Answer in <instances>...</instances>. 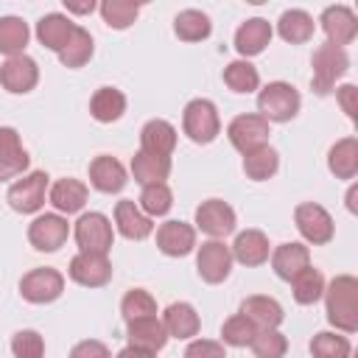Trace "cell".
<instances>
[{"mask_svg":"<svg viewBox=\"0 0 358 358\" xmlns=\"http://www.w3.org/2000/svg\"><path fill=\"white\" fill-rule=\"evenodd\" d=\"M255 333H257V327H255L243 313H232V316L224 322V327H221V344L246 347V344H252Z\"/></svg>","mask_w":358,"mask_h":358,"instance_id":"7bdbcfd3","label":"cell"},{"mask_svg":"<svg viewBox=\"0 0 358 358\" xmlns=\"http://www.w3.org/2000/svg\"><path fill=\"white\" fill-rule=\"evenodd\" d=\"M31 39V28L22 17H0V53L6 56H20L25 53V45Z\"/></svg>","mask_w":358,"mask_h":358,"instance_id":"836d02e7","label":"cell"},{"mask_svg":"<svg viewBox=\"0 0 358 358\" xmlns=\"http://www.w3.org/2000/svg\"><path fill=\"white\" fill-rule=\"evenodd\" d=\"M64 291V277L62 271L50 268V266H42V268H31L22 280H20V294L25 302H34V305H48L53 299H59Z\"/></svg>","mask_w":358,"mask_h":358,"instance_id":"ba28073f","label":"cell"},{"mask_svg":"<svg viewBox=\"0 0 358 358\" xmlns=\"http://www.w3.org/2000/svg\"><path fill=\"white\" fill-rule=\"evenodd\" d=\"M70 358H112L109 355V347L98 338H84L78 341L73 350H70Z\"/></svg>","mask_w":358,"mask_h":358,"instance_id":"7dc6e473","label":"cell"},{"mask_svg":"<svg viewBox=\"0 0 358 358\" xmlns=\"http://www.w3.org/2000/svg\"><path fill=\"white\" fill-rule=\"evenodd\" d=\"M67 235H70V224L59 213H42L28 227V241H31V246L36 252H56V249H62Z\"/></svg>","mask_w":358,"mask_h":358,"instance_id":"30bf717a","label":"cell"},{"mask_svg":"<svg viewBox=\"0 0 358 358\" xmlns=\"http://www.w3.org/2000/svg\"><path fill=\"white\" fill-rule=\"evenodd\" d=\"M271 22L263 20V17H252L246 22H241V28L235 31V50L249 59V56H257L266 50V45L271 42Z\"/></svg>","mask_w":358,"mask_h":358,"instance_id":"44dd1931","label":"cell"},{"mask_svg":"<svg viewBox=\"0 0 358 358\" xmlns=\"http://www.w3.org/2000/svg\"><path fill=\"white\" fill-rule=\"evenodd\" d=\"M120 313H123L126 322L143 319V316H157V302L145 288H131L120 299Z\"/></svg>","mask_w":358,"mask_h":358,"instance_id":"b9f144b4","label":"cell"},{"mask_svg":"<svg viewBox=\"0 0 358 358\" xmlns=\"http://www.w3.org/2000/svg\"><path fill=\"white\" fill-rule=\"evenodd\" d=\"M235 224H238L235 210L221 199H207V201H201L196 207V227L204 235L215 238V241H221L229 232H235Z\"/></svg>","mask_w":358,"mask_h":358,"instance_id":"4fadbf2b","label":"cell"},{"mask_svg":"<svg viewBox=\"0 0 358 358\" xmlns=\"http://www.w3.org/2000/svg\"><path fill=\"white\" fill-rule=\"evenodd\" d=\"M90 185L101 193H120L126 187V168L112 154H98L90 162Z\"/></svg>","mask_w":358,"mask_h":358,"instance_id":"ac0fdd59","label":"cell"},{"mask_svg":"<svg viewBox=\"0 0 358 358\" xmlns=\"http://www.w3.org/2000/svg\"><path fill=\"white\" fill-rule=\"evenodd\" d=\"M115 227L129 241H143V238H148L154 232L151 218L131 199H123V201L115 204Z\"/></svg>","mask_w":358,"mask_h":358,"instance_id":"7402d4cb","label":"cell"},{"mask_svg":"<svg viewBox=\"0 0 358 358\" xmlns=\"http://www.w3.org/2000/svg\"><path fill=\"white\" fill-rule=\"evenodd\" d=\"M355 196H358V187L352 185V187L347 190V210H350V213H355V210H358V207H355Z\"/></svg>","mask_w":358,"mask_h":358,"instance_id":"816d5d0a","label":"cell"},{"mask_svg":"<svg viewBox=\"0 0 358 358\" xmlns=\"http://www.w3.org/2000/svg\"><path fill=\"white\" fill-rule=\"evenodd\" d=\"M310 64H313L310 87H313L319 95H327V92L336 87V81L350 70V56H347L344 48H336V45H327V42H324V45H319V48L313 50Z\"/></svg>","mask_w":358,"mask_h":358,"instance_id":"3957f363","label":"cell"},{"mask_svg":"<svg viewBox=\"0 0 358 358\" xmlns=\"http://www.w3.org/2000/svg\"><path fill=\"white\" fill-rule=\"evenodd\" d=\"M185 358H227V350L221 341L213 338H193L185 350Z\"/></svg>","mask_w":358,"mask_h":358,"instance_id":"bcb514c9","label":"cell"},{"mask_svg":"<svg viewBox=\"0 0 358 358\" xmlns=\"http://www.w3.org/2000/svg\"><path fill=\"white\" fill-rule=\"evenodd\" d=\"M45 193H48V173L45 171H31L22 179L11 182L6 199H8L11 210H17L22 215H31V213H39L42 210Z\"/></svg>","mask_w":358,"mask_h":358,"instance_id":"52a82bcc","label":"cell"},{"mask_svg":"<svg viewBox=\"0 0 358 358\" xmlns=\"http://www.w3.org/2000/svg\"><path fill=\"white\" fill-rule=\"evenodd\" d=\"M299 103H302V98H299V92H296L294 84H288V81H271L257 95V115L266 117L268 123H285V120L296 117Z\"/></svg>","mask_w":358,"mask_h":358,"instance_id":"7a4b0ae2","label":"cell"},{"mask_svg":"<svg viewBox=\"0 0 358 358\" xmlns=\"http://www.w3.org/2000/svg\"><path fill=\"white\" fill-rule=\"evenodd\" d=\"M67 274L73 282L84 285V288H101L112 280V263L106 255H95V252H78L70 266Z\"/></svg>","mask_w":358,"mask_h":358,"instance_id":"5bb4252c","label":"cell"},{"mask_svg":"<svg viewBox=\"0 0 358 358\" xmlns=\"http://www.w3.org/2000/svg\"><path fill=\"white\" fill-rule=\"evenodd\" d=\"M137 14H140V3H131V0H103L101 3V17L115 31L129 28L137 20Z\"/></svg>","mask_w":358,"mask_h":358,"instance_id":"ab89813d","label":"cell"},{"mask_svg":"<svg viewBox=\"0 0 358 358\" xmlns=\"http://www.w3.org/2000/svg\"><path fill=\"white\" fill-rule=\"evenodd\" d=\"M28 151L11 126H0V182H8L14 176H22L28 171Z\"/></svg>","mask_w":358,"mask_h":358,"instance_id":"2e32d148","label":"cell"},{"mask_svg":"<svg viewBox=\"0 0 358 358\" xmlns=\"http://www.w3.org/2000/svg\"><path fill=\"white\" fill-rule=\"evenodd\" d=\"M171 204H173V193H171V187H168L165 182H159V185H145L143 193H140V201H137V207H140L148 218L165 215V213L171 210Z\"/></svg>","mask_w":358,"mask_h":358,"instance_id":"60d3db41","label":"cell"},{"mask_svg":"<svg viewBox=\"0 0 358 358\" xmlns=\"http://www.w3.org/2000/svg\"><path fill=\"white\" fill-rule=\"evenodd\" d=\"M277 168H280V157H277V151L268 143L260 145V148H255V151H249V154H243V173L252 182L271 179L277 173Z\"/></svg>","mask_w":358,"mask_h":358,"instance_id":"e575fe53","label":"cell"},{"mask_svg":"<svg viewBox=\"0 0 358 358\" xmlns=\"http://www.w3.org/2000/svg\"><path fill=\"white\" fill-rule=\"evenodd\" d=\"M39 84V67L31 56H8L0 64V87L11 95H25Z\"/></svg>","mask_w":358,"mask_h":358,"instance_id":"8fae6325","label":"cell"},{"mask_svg":"<svg viewBox=\"0 0 358 358\" xmlns=\"http://www.w3.org/2000/svg\"><path fill=\"white\" fill-rule=\"evenodd\" d=\"M241 313H243L257 330H277L280 322L285 319L282 305H280L274 296H263V294L246 296V299L241 302Z\"/></svg>","mask_w":358,"mask_h":358,"instance_id":"ffe728a7","label":"cell"},{"mask_svg":"<svg viewBox=\"0 0 358 358\" xmlns=\"http://www.w3.org/2000/svg\"><path fill=\"white\" fill-rule=\"evenodd\" d=\"M313 28H316L313 17H310L308 11H302V8H288V11H282L280 20H277V34H280L285 42H291V45L308 42V39L313 36Z\"/></svg>","mask_w":358,"mask_h":358,"instance_id":"1f68e13d","label":"cell"},{"mask_svg":"<svg viewBox=\"0 0 358 358\" xmlns=\"http://www.w3.org/2000/svg\"><path fill=\"white\" fill-rule=\"evenodd\" d=\"M87 193H90V190H87V185H84L81 179L64 176V179L53 182L48 199H50V204L56 207L59 215H73V213L84 210V204H87Z\"/></svg>","mask_w":358,"mask_h":358,"instance_id":"d4e9b609","label":"cell"},{"mask_svg":"<svg viewBox=\"0 0 358 358\" xmlns=\"http://www.w3.org/2000/svg\"><path fill=\"white\" fill-rule=\"evenodd\" d=\"M324 310L327 322L338 333H355L358 330V280L352 274H338L324 285Z\"/></svg>","mask_w":358,"mask_h":358,"instance_id":"6da1fadb","label":"cell"},{"mask_svg":"<svg viewBox=\"0 0 358 358\" xmlns=\"http://www.w3.org/2000/svg\"><path fill=\"white\" fill-rule=\"evenodd\" d=\"M73 31H76V22L70 17H64V14H59V11H50V14H45L36 22V39L48 50H56V53L67 45V39L73 36Z\"/></svg>","mask_w":358,"mask_h":358,"instance_id":"83f0119b","label":"cell"},{"mask_svg":"<svg viewBox=\"0 0 358 358\" xmlns=\"http://www.w3.org/2000/svg\"><path fill=\"white\" fill-rule=\"evenodd\" d=\"M350 338L344 333L322 330L310 338V355L313 358H350Z\"/></svg>","mask_w":358,"mask_h":358,"instance_id":"f35d334b","label":"cell"},{"mask_svg":"<svg viewBox=\"0 0 358 358\" xmlns=\"http://www.w3.org/2000/svg\"><path fill=\"white\" fill-rule=\"evenodd\" d=\"M92 36H90V31L87 28H81V25H76V31H73V36L67 39V45L59 50V62L64 64V67H84L90 59H92Z\"/></svg>","mask_w":358,"mask_h":358,"instance_id":"8d00e7d4","label":"cell"},{"mask_svg":"<svg viewBox=\"0 0 358 358\" xmlns=\"http://www.w3.org/2000/svg\"><path fill=\"white\" fill-rule=\"evenodd\" d=\"M126 333H129L131 347H140V350H148V352H159L168 341V330H165L159 316L131 319V322H126Z\"/></svg>","mask_w":358,"mask_h":358,"instance_id":"d6986e66","label":"cell"},{"mask_svg":"<svg viewBox=\"0 0 358 358\" xmlns=\"http://www.w3.org/2000/svg\"><path fill=\"white\" fill-rule=\"evenodd\" d=\"M11 352H14V358H42L45 338L36 330H17L11 336Z\"/></svg>","mask_w":358,"mask_h":358,"instance_id":"f6af8a7d","label":"cell"},{"mask_svg":"<svg viewBox=\"0 0 358 358\" xmlns=\"http://www.w3.org/2000/svg\"><path fill=\"white\" fill-rule=\"evenodd\" d=\"M322 31L327 36V45L344 48L358 36V17L350 6H327L322 11Z\"/></svg>","mask_w":358,"mask_h":358,"instance_id":"9a60e30c","label":"cell"},{"mask_svg":"<svg viewBox=\"0 0 358 358\" xmlns=\"http://www.w3.org/2000/svg\"><path fill=\"white\" fill-rule=\"evenodd\" d=\"M173 148H176V129L168 120L154 117L140 129V151H148L157 157H171Z\"/></svg>","mask_w":358,"mask_h":358,"instance_id":"484cf974","label":"cell"},{"mask_svg":"<svg viewBox=\"0 0 358 358\" xmlns=\"http://www.w3.org/2000/svg\"><path fill=\"white\" fill-rule=\"evenodd\" d=\"M182 129L199 145L213 143L221 131V117H218L215 103L207 98H193L182 112Z\"/></svg>","mask_w":358,"mask_h":358,"instance_id":"277c9868","label":"cell"},{"mask_svg":"<svg viewBox=\"0 0 358 358\" xmlns=\"http://www.w3.org/2000/svg\"><path fill=\"white\" fill-rule=\"evenodd\" d=\"M294 224H296L299 235H302L308 243H313V246H324V243H330L333 235H336V224H333L330 213H327L322 204H316V201L296 204V210H294Z\"/></svg>","mask_w":358,"mask_h":358,"instance_id":"8992f818","label":"cell"},{"mask_svg":"<svg viewBox=\"0 0 358 358\" xmlns=\"http://www.w3.org/2000/svg\"><path fill=\"white\" fill-rule=\"evenodd\" d=\"M291 288H294V299H296L299 305H313V302H319L322 294H324V277H322L319 268L308 266V268H302V271L291 280Z\"/></svg>","mask_w":358,"mask_h":358,"instance_id":"74e56055","label":"cell"},{"mask_svg":"<svg viewBox=\"0 0 358 358\" xmlns=\"http://www.w3.org/2000/svg\"><path fill=\"white\" fill-rule=\"evenodd\" d=\"M157 249L168 257H185L196 249V229L185 221H165L157 229Z\"/></svg>","mask_w":358,"mask_h":358,"instance_id":"e0dca14e","label":"cell"},{"mask_svg":"<svg viewBox=\"0 0 358 358\" xmlns=\"http://www.w3.org/2000/svg\"><path fill=\"white\" fill-rule=\"evenodd\" d=\"M64 6H67V11H73V14H90V11L95 8V3H92V0H87V3H78V0H64Z\"/></svg>","mask_w":358,"mask_h":358,"instance_id":"f907efd6","label":"cell"},{"mask_svg":"<svg viewBox=\"0 0 358 358\" xmlns=\"http://www.w3.org/2000/svg\"><path fill=\"white\" fill-rule=\"evenodd\" d=\"M196 271L210 285L224 282L229 277V271H232V252H229V246L224 241H215V238L204 241L199 246V252H196Z\"/></svg>","mask_w":358,"mask_h":358,"instance_id":"9c48e42d","label":"cell"},{"mask_svg":"<svg viewBox=\"0 0 358 358\" xmlns=\"http://www.w3.org/2000/svg\"><path fill=\"white\" fill-rule=\"evenodd\" d=\"M268 257H271L274 274H277L280 280H288V282H291L302 268L310 266V252H308V246H305V243H296V241L280 243Z\"/></svg>","mask_w":358,"mask_h":358,"instance_id":"cb8c5ba5","label":"cell"},{"mask_svg":"<svg viewBox=\"0 0 358 358\" xmlns=\"http://www.w3.org/2000/svg\"><path fill=\"white\" fill-rule=\"evenodd\" d=\"M117 358H157V352H148V350H140V347H123L117 352Z\"/></svg>","mask_w":358,"mask_h":358,"instance_id":"681fc988","label":"cell"},{"mask_svg":"<svg viewBox=\"0 0 358 358\" xmlns=\"http://www.w3.org/2000/svg\"><path fill=\"white\" fill-rule=\"evenodd\" d=\"M336 98H338L344 115H347L350 120H355V112H358V90H355V84L338 87V90H336Z\"/></svg>","mask_w":358,"mask_h":358,"instance_id":"c3c4849f","label":"cell"},{"mask_svg":"<svg viewBox=\"0 0 358 358\" xmlns=\"http://www.w3.org/2000/svg\"><path fill=\"white\" fill-rule=\"evenodd\" d=\"M210 31H213V22L199 8H185L173 17V34L182 42H201V39L210 36Z\"/></svg>","mask_w":358,"mask_h":358,"instance_id":"d6a6232c","label":"cell"},{"mask_svg":"<svg viewBox=\"0 0 358 358\" xmlns=\"http://www.w3.org/2000/svg\"><path fill=\"white\" fill-rule=\"evenodd\" d=\"M327 168L336 179H355L358 173V140L341 137L327 151Z\"/></svg>","mask_w":358,"mask_h":358,"instance_id":"f1b7e54d","label":"cell"},{"mask_svg":"<svg viewBox=\"0 0 358 358\" xmlns=\"http://www.w3.org/2000/svg\"><path fill=\"white\" fill-rule=\"evenodd\" d=\"M224 84L232 90V92H241V95H249L260 87V73L252 62L246 59H235L224 67Z\"/></svg>","mask_w":358,"mask_h":358,"instance_id":"d590c367","label":"cell"},{"mask_svg":"<svg viewBox=\"0 0 358 358\" xmlns=\"http://www.w3.org/2000/svg\"><path fill=\"white\" fill-rule=\"evenodd\" d=\"M73 238L78 243V252H95V255H106L112 249L115 232H112V221L103 213H81V218L73 227Z\"/></svg>","mask_w":358,"mask_h":358,"instance_id":"5b68a950","label":"cell"},{"mask_svg":"<svg viewBox=\"0 0 358 358\" xmlns=\"http://www.w3.org/2000/svg\"><path fill=\"white\" fill-rule=\"evenodd\" d=\"M162 324L168 330V338H193L201 327V319L190 302H171L162 313Z\"/></svg>","mask_w":358,"mask_h":358,"instance_id":"4316f807","label":"cell"},{"mask_svg":"<svg viewBox=\"0 0 358 358\" xmlns=\"http://www.w3.org/2000/svg\"><path fill=\"white\" fill-rule=\"evenodd\" d=\"M168 173H171V157H157V154H148V151H137L131 157V176L143 187L165 182Z\"/></svg>","mask_w":358,"mask_h":358,"instance_id":"4dcf8cb0","label":"cell"},{"mask_svg":"<svg viewBox=\"0 0 358 358\" xmlns=\"http://www.w3.org/2000/svg\"><path fill=\"white\" fill-rule=\"evenodd\" d=\"M229 252H232V260H238L241 266H263L271 255V246L260 229H243L238 232Z\"/></svg>","mask_w":358,"mask_h":358,"instance_id":"603a6c76","label":"cell"},{"mask_svg":"<svg viewBox=\"0 0 358 358\" xmlns=\"http://www.w3.org/2000/svg\"><path fill=\"white\" fill-rule=\"evenodd\" d=\"M249 347H252L255 358H285L288 338L280 330H257Z\"/></svg>","mask_w":358,"mask_h":358,"instance_id":"ee69618b","label":"cell"},{"mask_svg":"<svg viewBox=\"0 0 358 358\" xmlns=\"http://www.w3.org/2000/svg\"><path fill=\"white\" fill-rule=\"evenodd\" d=\"M126 112V95L117 87H101L90 98V115L98 123H115Z\"/></svg>","mask_w":358,"mask_h":358,"instance_id":"f546056e","label":"cell"},{"mask_svg":"<svg viewBox=\"0 0 358 358\" xmlns=\"http://www.w3.org/2000/svg\"><path fill=\"white\" fill-rule=\"evenodd\" d=\"M271 129H268V120L260 117V115H238L232 117V123L227 126V137L229 143L241 151V154H249L260 145H266Z\"/></svg>","mask_w":358,"mask_h":358,"instance_id":"7c38bea8","label":"cell"}]
</instances>
